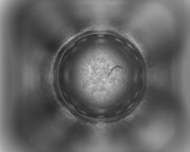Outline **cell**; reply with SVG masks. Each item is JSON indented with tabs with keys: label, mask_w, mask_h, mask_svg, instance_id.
Listing matches in <instances>:
<instances>
[{
	"label": "cell",
	"mask_w": 190,
	"mask_h": 152,
	"mask_svg": "<svg viewBox=\"0 0 190 152\" xmlns=\"http://www.w3.org/2000/svg\"><path fill=\"white\" fill-rule=\"evenodd\" d=\"M70 68L78 74L70 93L76 106L95 117L116 118L139 99L145 79L140 56L115 35L89 41L74 54Z\"/></svg>",
	"instance_id": "obj_1"
}]
</instances>
